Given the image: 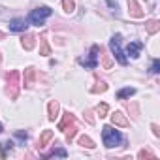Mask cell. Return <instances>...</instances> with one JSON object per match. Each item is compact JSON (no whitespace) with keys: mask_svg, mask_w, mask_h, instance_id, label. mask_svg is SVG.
<instances>
[{"mask_svg":"<svg viewBox=\"0 0 160 160\" xmlns=\"http://www.w3.org/2000/svg\"><path fill=\"white\" fill-rule=\"evenodd\" d=\"M0 40H4V32L2 30H0Z\"/></svg>","mask_w":160,"mask_h":160,"instance_id":"cell-32","label":"cell"},{"mask_svg":"<svg viewBox=\"0 0 160 160\" xmlns=\"http://www.w3.org/2000/svg\"><path fill=\"white\" fill-rule=\"evenodd\" d=\"M149 72H151V73H158V72H160V60H158V58H154V60H152V64H151Z\"/></svg>","mask_w":160,"mask_h":160,"instance_id":"cell-26","label":"cell"},{"mask_svg":"<svg viewBox=\"0 0 160 160\" xmlns=\"http://www.w3.org/2000/svg\"><path fill=\"white\" fill-rule=\"evenodd\" d=\"M106 2H108V6L111 8V12L117 15V13H119V4H117V2H113V0H106Z\"/></svg>","mask_w":160,"mask_h":160,"instance_id":"cell-29","label":"cell"},{"mask_svg":"<svg viewBox=\"0 0 160 160\" xmlns=\"http://www.w3.org/2000/svg\"><path fill=\"white\" fill-rule=\"evenodd\" d=\"M151 128H152V134H154V136L158 138V136H160V130H158V124H154V122H152V124H151Z\"/></svg>","mask_w":160,"mask_h":160,"instance_id":"cell-31","label":"cell"},{"mask_svg":"<svg viewBox=\"0 0 160 160\" xmlns=\"http://www.w3.org/2000/svg\"><path fill=\"white\" fill-rule=\"evenodd\" d=\"M2 132H4V126H2V124H0V134H2Z\"/></svg>","mask_w":160,"mask_h":160,"instance_id":"cell-33","label":"cell"},{"mask_svg":"<svg viewBox=\"0 0 160 160\" xmlns=\"http://www.w3.org/2000/svg\"><path fill=\"white\" fill-rule=\"evenodd\" d=\"M121 40H122V36H121V34H113V36H111V40H109V49H111V55L115 57V60H117L121 66H126V64H128V57H126V55H124V51H122Z\"/></svg>","mask_w":160,"mask_h":160,"instance_id":"cell-3","label":"cell"},{"mask_svg":"<svg viewBox=\"0 0 160 160\" xmlns=\"http://www.w3.org/2000/svg\"><path fill=\"white\" fill-rule=\"evenodd\" d=\"M100 55H102V51H100ZM102 66H104L106 70H109V68L113 66V58H111L109 55H106V53L102 55Z\"/></svg>","mask_w":160,"mask_h":160,"instance_id":"cell-23","label":"cell"},{"mask_svg":"<svg viewBox=\"0 0 160 160\" xmlns=\"http://www.w3.org/2000/svg\"><path fill=\"white\" fill-rule=\"evenodd\" d=\"M23 79H25V87L27 89H30L32 85H34V81H36V68H27L25 70V75H23Z\"/></svg>","mask_w":160,"mask_h":160,"instance_id":"cell-11","label":"cell"},{"mask_svg":"<svg viewBox=\"0 0 160 160\" xmlns=\"http://www.w3.org/2000/svg\"><path fill=\"white\" fill-rule=\"evenodd\" d=\"M53 139V132L51 130H43L42 134H40V139H38V145H36V149L38 151H42V149H45L47 147V143Z\"/></svg>","mask_w":160,"mask_h":160,"instance_id":"cell-10","label":"cell"},{"mask_svg":"<svg viewBox=\"0 0 160 160\" xmlns=\"http://www.w3.org/2000/svg\"><path fill=\"white\" fill-rule=\"evenodd\" d=\"M145 30H147L149 34H156V32L160 30V21H158V19H149V21L145 23Z\"/></svg>","mask_w":160,"mask_h":160,"instance_id":"cell-16","label":"cell"},{"mask_svg":"<svg viewBox=\"0 0 160 160\" xmlns=\"http://www.w3.org/2000/svg\"><path fill=\"white\" fill-rule=\"evenodd\" d=\"M73 121H75V117H73V113H70V111H66L64 113V117L60 119V122H58V130H66L70 124H73Z\"/></svg>","mask_w":160,"mask_h":160,"instance_id":"cell-14","label":"cell"},{"mask_svg":"<svg viewBox=\"0 0 160 160\" xmlns=\"http://www.w3.org/2000/svg\"><path fill=\"white\" fill-rule=\"evenodd\" d=\"M102 139H104V145L108 149H113V147H119L122 143V136L119 134V130H115L111 124H106L102 128Z\"/></svg>","mask_w":160,"mask_h":160,"instance_id":"cell-2","label":"cell"},{"mask_svg":"<svg viewBox=\"0 0 160 160\" xmlns=\"http://www.w3.org/2000/svg\"><path fill=\"white\" fill-rule=\"evenodd\" d=\"M0 64H2V53H0Z\"/></svg>","mask_w":160,"mask_h":160,"instance_id":"cell-34","label":"cell"},{"mask_svg":"<svg viewBox=\"0 0 160 160\" xmlns=\"http://www.w3.org/2000/svg\"><path fill=\"white\" fill-rule=\"evenodd\" d=\"M141 49H143V43H141V42H130L124 55H128V57H132V58H138L139 53H141Z\"/></svg>","mask_w":160,"mask_h":160,"instance_id":"cell-9","label":"cell"},{"mask_svg":"<svg viewBox=\"0 0 160 160\" xmlns=\"http://www.w3.org/2000/svg\"><path fill=\"white\" fill-rule=\"evenodd\" d=\"M96 113L100 115V119H102V117H106V115L109 113V106H108L106 102H102V104H100V106L96 108Z\"/></svg>","mask_w":160,"mask_h":160,"instance_id":"cell-24","label":"cell"},{"mask_svg":"<svg viewBox=\"0 0 160 160\" xmlns=\"http://www.w3.org/2000/svg\"><path fill=\"white\" fill-rule=\"evenodd\" d=\"M106 91H108V83L106 81H96L94 87H91L92 94H100V92H106Z\"/></svg>","mask_w":160,"mask_h":160,"instance_id":"cell-19","label":"cell"},{"mask_svg":"<svg viewBox=\"0 0 160 160\" xmlns=\"http://www.w3.org/2000/svg\"><path fill=\"white\" fill-rule=\"evenodd\" d=\"M51 13H53V10H51L49 6L36 8V10L30 12V15H28V23H30V25H36V27H42V25L45 23V19L51 17Z\"/></svg>","mask_w":160,"mask_h":160,"instance_id":"cell-4","label":"cell"},{"mask_svg":"<svg viewBox=\"0 0 160 160\" xmlns=\"http://www.w3.org/2000/svg\"><path fill=\"white\" fill-rule=\"evenodd\" d=\"M28 27V21L25 17H17V19H12L10 21V30L12 32H25Z\"/></svg>","mask_w":160,"mask_h":160,"instance_id":"cell-7","label":"cell"},{"mask_svg":"<svg viewBox=\"0 0 160 160\" xmlns=\"http://www.w3.org/2000/svg\"><path fill=\"white\" fill-rule=\"evenodd\" d=\"M111 124L113 126H119V128H128L130 126V121L126 119V115L122 111H115V113H111Z\"/></svg>","mask_w":160,"mask_h":160,"instance_id":"cell-6","label":"cell"},{"mask_svg":"<svg viewBox=\"0 0 160 160\" xmlns=\"http://www.w3.org/2000/svg\"><path fill=\"white\" fill-rule=\"evenodd\" d=\"M45 158H53V156H60V158H66L68 156V152L62 149V147H57V149H53L51 152H47V154H43Z\"/></svg>","mask_w":160,"mask_h":160,"instance_id":"cell-20","label":"cell"},{"mask_svg":"<svg viewBox=\"0 0 160 160\" xmlns=\"http://www.w3.org/2000/svg\"><path fill=\"white\" fill-rule=\"evenodd\" d=\"M58 109H60V104H58L57 100H51V102L47 104V119H49V121H55L57 115H58Z\"/></svg>","mask_w":160,"mask_h":160,"instance_id":"cell-13","label":"cell"},{"mask_svg":"<svg viewBox=\"0 0 160 160\" xmlns=\"http://www.w3.org/2000/svg\"><path fill=\"white\" fill-rule=\"evenodd\" d=\"M83 117H85V121H87L89 124H94V117H92V111H91V109H85Z\"/></svg>","mask_w":160,"mask_h":160,"instance_id":"cell-28","label":"cell"},{"mask_svg":"<svg viewBox=\"0 0 160 160\" xmlns=\"http://www.w3.org/2000/svg\"><path fill=\"white\" fill-rule=\"evenodd\" d=\"M62 10L66 13H72L75 10V0H62Z\"/></svg>","mask_w":160,"mask_h":160,"instance_id":"cell-21","label":"cell"},{"mask_svg":"<svg viewBox=\"0 0 160 160\" xmlns=\"http://www.w3.org/2000/svg\"><path fill=\"white\" fill-rule=\"evenodd\" d=\"M15 136H17L21 141H27V138H28V136H27V132H21V130H19V132H15Z\"/></svg>","mask_w":160,"mask_h":160,"instance_id":"cell-30","label":"cell"},{"mask_svg":"<svg viewBox=\"0 0 160 160\" xmlns=\"http://www.w3.org/2000/svg\"><path fill=\"white\" fill-rule=\"evenodd\" d=\"M126 4H128V13H130V17H134V19H141V17H143V10H141V6L138 4V0H126Z\"/></svg>","mask_w":160,"mask_h":160,"instance_id":"cell-8","label":"cell"},{"mask_svg":"<svg viewBox=\"0 0 160 160\" xmlns=\"http://www.w3.org/2000/svg\"><path fill=\"white\" fill-rule=\"evenodd\" d=\"M64 132H66V141H72V139L75 138V134H77V126H75V124H70Z\"/></svg>","mask_w":160,"mask_h":160,"instance_id":"cell-22","label":"cell"},{"mask_svg":"<svg viewBox=\"0 0 160 160\" xmlns=\"http://www.w3.org/2000/svg\"><path fill=\"white\" fill-rule=\"evenodd\" d=\"M77 143L81 145V147H85V149H94V147H96V143H94L89 136H81V138L77 139Z\"/></svg>","mask_w":160,"mask_h":160,"instance_id":"cell-18","label":"cell"},{"mask_svg":"<svg viewBox=\"0 0 160 160\" xmlns=\"http://www.w3.org/2000/svg\"><path fill=\"white\" fill-rule=\"evenodd\" d=\"M12 147H13L12 141H2V143H0V152H2V156H6L8 151H12Z\"/></svg>","mask_w":160,"mask_h":160,"instance_id":"cell-25","label":"cell"},{"mask_svg":"<svg viewBox=\"0 0 160 160\" xmlns=\"http://www.w3.org/2000/svg\"><path fill=\"white\" fill-rule=\"evenodd\" d=\"M21 45H23L25 51H32L34 45H36V36H34V34H25V36L21 38Z\"/></svg>","mask_w":160,"mask_h":160,"instance_id":"cell-12","label":"cell"},{"mask_svg":"<svg viewBox=\"0 0 160 160\" xmlns=\"http://www.w3.org/2000/svg\"><path fill=\"white\" fill-rule=\"evenodd\" d=\"M136 94V89L134 87H124V89H121L119 92H117V98L119 100H126V98H130V96H134Z\"/></svg>","mask_w":160,"mask_h":160,"instance_id":"cell-17","label":"cell"},{"mask_svg":"<svg viewBox=\"0 0 160 160\" xmlns=\"http://www.w3.org/2000/svg\"><path fill=\"white\" fill-rule=\"evenodd\" d=\"M138 158H139V160H143V158H154V154H152L151 151H145V149H141V151L138 152Z\"/></svg>","mask_w":160,"mask_h":160,"instance_id":"cell-27","label":"cell"},{"mask_svg":"<svg viewBox=\"0 0 160 160\" xmlns=\"http://www.w3.org/2000/svg\"><path fill=\"white\" fill-rule=\"evenodd\" d=\"M100 51H102V47L94 43V45L91 47V51H89V57H87V58H79V64L85 66V68H89V70H94V68H96V64H98V55H100Z\"/></svg>","mask_w":160,"mask_h":160,"instance_id":"cell-5","label":"cell"},{"mask_svg":"<svg viewBox=\"0 0 160 160\" xmlns=\"http://www.w3.org/2000/svg\"><path fill=\"white\" fill-rule=\"evenodd\" d=\"M6 81H8V87H6V94L12 98V100H15L17 96H19V87H21V72L19 70H12V72H8L6 73Z\"/></svg>","mask_w":160,"mask_h":160,"instance_id":"cell-1","label":"cell"},{"mask_svg":"<svg viewBox=\"0 0 160 160\" xmlns=\"http://www.w3.org/2000/svg\"><path fill=\"white\" fill-rule=\"evenodd\" d=\"M40 55H43V57L51 55V45L47 42V34H42L40 36Z\"/></svg>","mask_w":160,"mask_h":160,"instance_id":"cell-15","label":"cell"}]
</instances>
